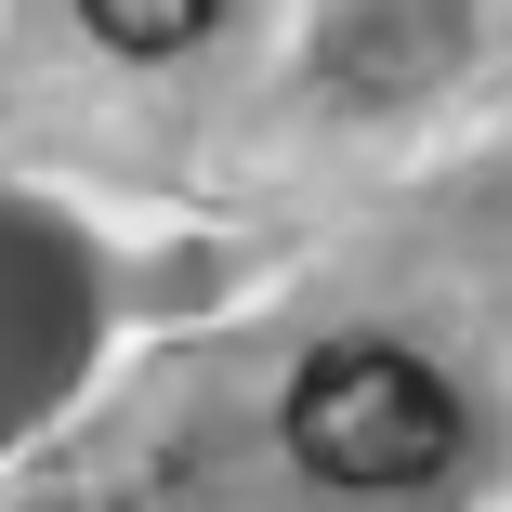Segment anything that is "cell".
Wrapping results in <instances>:
<instances>
[{"label":"cell","instance_id":"6da1fadb","mask_svg":"<svg viewBox=\"0 0 512 512\" xmlns=\"http://www.w3.org/2000/svg\"><path fill=\"white\" fill-rule=\"evenodd\" d=\"M289 460L355 486V499H407L460 460V394L407 342H329L289 381Z\"/></svg>","mask_w":512,"mask_h":512},{"label":"cell","instance_id":"7a4b0ae2","mask_svg":"<svg viewBox=\"0 0 512 512\" xmlns=\"http://www.w3.org/2000/svg\"><path fill=\"white\" fill-rule=\"evenodd\" d=\"M79 14H92L106 53H184V40L224 27V0H79Z\"/></svg>","mask_w":512,"mask_h":512}]
</instances>
